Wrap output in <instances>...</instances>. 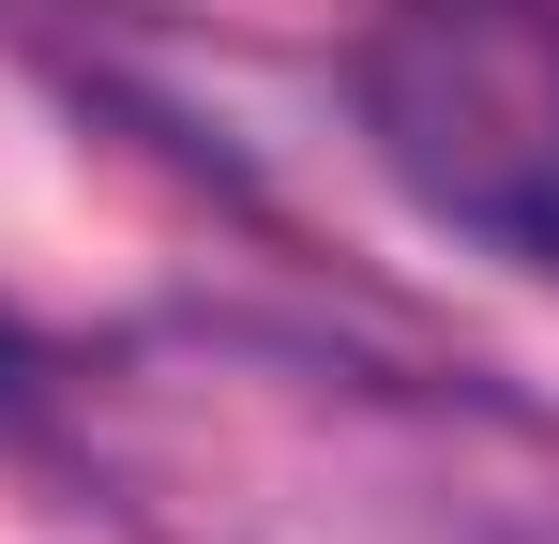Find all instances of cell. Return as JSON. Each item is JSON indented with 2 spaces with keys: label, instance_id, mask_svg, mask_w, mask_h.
<instances>
[{
  "label": "cell",
  "instance_id": "cell-1",
  "mask_svg": "<svg viewBox=\"0 0 559 544\" xmlns=\"http://www.w3.org/2000/svg\"><path fill=\"white\" fill-rule=\"evenodd\" d=\"M348 91L439 227L559 287V0H393Z\"/></svg>",
  "mask_w": 559,
  "mask_h": 544
}]
</instances>
